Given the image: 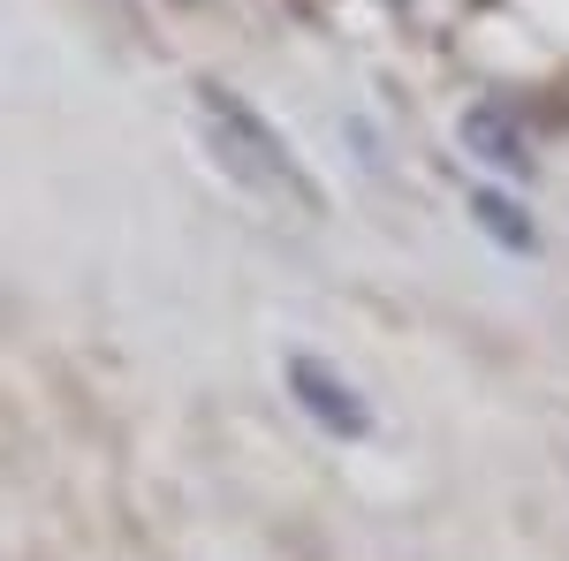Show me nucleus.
<instances>
[{"label": "nucleus", "mask_w": 569, "mask_h": 561, "mask_svg": "<svg viewBox=\"0 0 569 561\" xmlns=\"http://www.w3.org/2000/svg\"><path fill=\"white\" fill-rule=\"evenodd\" d=\"M190 122H198L206 152H213V168L228 174L236 190H251L259 206H281V213H297V220L327 213V190L311 182V168L297 160V144L273 130L236 84L198 77V84H190Z\"/></svg>", "instance_id": "f257e3e1"}, {"label": "nucleus", "mask_w": 569, "mask_h": 561, "mask_svg": "<svg viewBox=\"0 0 569 561\" xmlns=\"http://www.w3.org/2000/svg\"><path fill=\"white\" fill-rule=\"evenodd\" d=\"M281 380H289V402H297L319 432H335V440H372V410H365V394H357L327 357L289 349V357H281Z\"/></svg>", "instance_id": "f03ea898"}, {"label": "nucleus", "mask_w": 569, "mask_h": 561, "mask_svg": "<svg viewBox=\"0 0 569 561\" xmlns=\"http://www.w3.org/2000/svg\"><path fill=\"white\" fill-rule=\"evenodd\" d=\"M471 220H479L493 243H509L517 259H531V251H539V228H531V213L517 206V198H501V190H471Z\"/></svg>", "instance_id": "7ed1b4c3"}, {"label": "nucleus", "mask_w": 569, "mask_h": 561, "mask_svg": "<svg viewBox=\"0 0 569 561\" xmlns=\"http://www.w3.org/2000/svg\"><path fill=\"white\" fill-rule=\"evenodd\" d=\"M463 137L479 144L493 168H509V182H525V174H531V152L517 144V130H509V122H493V114H471V122H463Z\"/></svg>", "instance_id": "20e7f679"}]
</instances>
